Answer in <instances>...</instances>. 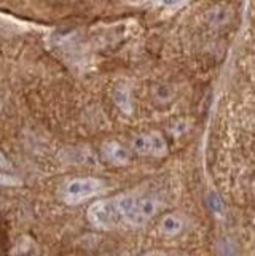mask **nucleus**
I'll list each match as a JSON object with an SVG mask.
<instances>
[{
	"mask_svg": "<svg viewBox=\"0 0 255 256\" xmlns=\"http://www.w3.org/2000/svg\"><path fill=\"white\" fill-rule=\"evenodd\" d=\"M88 220H90L93 226L99 229H112L118 226L123 222L118 208V199L110 198L94 202L88 208Z\"/></svg>",
	"mask_w": 255,
	"mask_h": 256,
	"instance_id": "f03ea898",
	"label": "nucleus"
},
{
	"mask_svg": "<svg viewBox=\"0 0 255 256\" xmlns=\"http://www.w3.org/2000/svg\"><path fill=\"white\" fill-rule=\"evenodd\" d=\"M0 167H2V169H12L10 161L7 160V156L2 152H0Z\"/></svg>",
	"mask_w": 255,
	"mask_h": 256,
	"instance_id": "9d476101",
	"label": "nucleus"
},
{
	"mask_svg": "<svg viewBox=\"0 0 255 256\" xmlns=\"http://www.w3.org/2000/svg\"><path fill=\"white\" fill-rule=\"evenodd\" d=\"M144 256H168V254H164V253H158V252H153V253H147Z\"/></svg>",
	"mask_w": 255,
	"mask_h": 256,
	"instance_id": "9b49d317",
	"label": "nucleus"
},
{
	"mask_svg": "<svg viewBox=\"0 0 255 256\" xmlns=\"http://www.w3.org/2000/svg\"><path fill=\"white\" fill-rule=\"evenodd\" d=\"M102 156L110 164L115 166H126L129 162V153L128 150L118 142H105L102 145Z\"/></svg>",
	"mask_w": 255,
	"mask_h": 256,
	"instance_id": "39448f33",
	"label": "nucleus"
},
{
	"mask_svg": "<svg viewBox=\"0 0 255 256\" xmlns=\"http://www.w3.org/2000/svg\"><path fill=\"white\" fill-rule=\"evenodd\" d=\"M156 212H158L156 199H153L150 196H144V198L137 196L136 206H134L133 212H131V215H129L126 223L134 226V228L145 226L156 215Z\"/></svg>",
	"mask_w": 255,
	"mask_h": 256,
	"instance_id": "20e7f679",
	"label": "nucleus"
},
{
	"mask_svg": "<svg viewBox=\"0 0 255 256\" xmlns=\"http://www.w3.org/2000/svg\"><path fill=\"white\" fill-rule=\"evenodd\" d=\"M133 150L139 154L161 158L164 154H168L169 148L161 132L153 130V132H147V134L136 136L133 138Z\"/></svg>",
	"mask_w": 255,
	"mask_h": 256,
	"instance_id": "7ed1b4c3",
	"label": "nucleus"
},
{
	"mask_svg": "<svg viewBox=\"0 0 255 256\" xmlns=\"http://www.w3.org/2000/svg\"><path fill=\"white\" fill-rule=\"evenodd\" d=\"M164 4H177V2H180V0H163Z\"/></svg>",
	"mask_w": 255,
	"mask_h": 256,
	"instance_id": "f8f14e48",
	"label": "nucleus"
},
{
	"mask_svg": "<svg viewBox=\"0 0 255 256\" xmlns=\"http://www.w3.org/2000/svg\"><path fill=\"white\" fill-rule=\"evenodd\" d=\"M104 190V182L94 176H80L69 180L63 188V199L70 206L82 204L90 198L98 196Z\"/></svg>",
	"mask_w": 255,
	"mask_h": 256,
	"instance_id": "f257e3e1",
	"label": "nucleus"
},
{
	"mask_svg": "<svg viewBox=\"0 0 255 256\" xmlns=\"http://www.w3.org/2000/svg\"><path fill=\"white\" fill-rule=\"evenodd\" d=\"M183 226H185V220H183L182 215L179 214H168L161 218L160 222V231L168 236V237H174L179 236L183 231Z\"/></svg>",
	"mask_w": 255,
	"mask_h": 256,
	"instance_id": "423d86ee",
	"label": "nucleus"
},
{
	"mask_svg": "<svg viewBox=\"0 0 255 256\" xmlns=\"http://www.w3.org/2000/svg\"><path fill=\"white\" fill-rule=\"evenodd\" d=\"M253 191H255V182H253Z\"/></svg>",
	"mask_w": 255,
	"mask_h": 256,
	"instance_id": "ddd939ff",
	"label": "nucleus"
},
{
	"mask_svg": "<svg viewBox=\"0 0 255 256\" xmlns=\"http://www.w3.org/2000/svg\"><path fill=\"white\" fill-rule=\"evenodd\" d=\"M231 16V10L225 5H218L217 8H214L212 12L209 13V21L212 26H222L225 24Z\"/></svg>",
	"mask_w": 255,
	"mask_h": 256,
	"instance_id": "0eeeda50",
	"label": "nucleus"
},
{
	"mask_svg": "<svg viewBox=\"0 0 255 256\" xmlns=\"http://www.w3.org/2000/svg\"><path fill=\"white\" fill-rule=\"evenodd\" d=\"M16 184H21L20 178H15L12 175L0 174V186H16Z\"/></svg>",
	"mask_w": 255,
	"mask_h": 256,
	"instance_id": "1a4fd4ad",
	"label": "nucleus"
},
{
	"mask_svg": "<svg viewBox=\"0 0 255 256\" xmlns=\"http://www.w3.org/2000/svg\"><path fill=\"white\" fill-rule=\"evenodd\" d=\"M115 100H117V104H118V107L123 110V112H131V102H129V96H128V92H125V91H118L117 94H115Z\"/></svg>",
	"mask_w": 255,
	"mask_h": 256,
	"instance_id": "6e6552de",
	"label": "nucleus"
},
{
	"mask_svg": "<svg viewBox=\"0 0 255 256\" xmlns=\"http://www.w3.org/2000/svg\"><path fill=\"white\" fill-rule=\"evenodd\" d=\"M253 222H255V220H253Z\"/></svg>",
	"mask_w": 255,
	"mask_h": 256,
	"instance_id": "4468645a",
	"label": "nucleus"
}]
</instances>
